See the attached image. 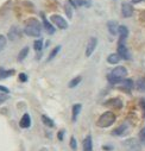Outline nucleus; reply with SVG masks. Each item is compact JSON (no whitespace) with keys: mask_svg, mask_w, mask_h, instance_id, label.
Masks as SVG:
<instances>
[{"mask_svg":"<svg viewBox=\"0 0 145 151\" xmlns=\"http://www.w3.org/2000/svg\"><path fill=\"white\" fill-rule=\"evenodd\" d=\"M121 85H123L124 88H126V89H128V91L133 88V81L130 80V79H124V80L121 81Z\"/></svg>","mask_w":145,"mask_h":151,"instance_id":"22","label":"nucleus"},{"mask_svg":"<svg viewBox=\"0 0 145 151\" xmlns=\"http://www.w3.org/2000/svg\"><path fill=\"white\" fill-rule=\"evenodd\" d=\"M0 92H5V93H9V89L4 86H0Z\"/></svg>","mask_w":145,"mask_h":151,"instance_id":"35","label":"nucleus"},{"mask_svg":"<svg viewBox=\"0 0 145 151\" xmlns=\"http://www.w3.org/2000/svg\"><path fill=\"white\" fill-rule=\"evenodd\" d=\"M19 81L20 82H26L27 81V75L24 74V73H20L19 74Z\"/></svg>","mask_w":145,"mask_h":151,"instance_id":"32","label":"nucleus"},{"mask_svg":"<svg viewBox=\"0 0 145 151\" xmlns=\"http://www.w3.org/2000/svg\"><path fill=\"white\" fill-rule=\"evenodd\" d=\"M29 47H25V48H23L22 50H20V52H19V55H18V61H23L27 55H29Z\"/></svg>","mask_w":145,"mask_h":151,"instance_id":"21","label":"nucleus"},{"mask_svg":"<svg viewBox=\"0 0 145 151\" xmlns=\"http://www.w3.org/2000/svg\"><path fill=\"white\" fill-rule=\"evenodd\" d=\"M126 131H127V125L126 124H123L119 127H117L112 133H113V136H123V134H125Z\"/></svg>","mask_w":145,"mask_h":151,"instance_id":"18","label":"nucleus"},{"mask_svg":"<svg viewBox=\"0 0 145 151\" xmlns=\"http://www.w3.org/2000/svg\"><path fill=\"white\" fill-rule=\"evenodd\" d=\"M71 3H70V0L65 4V6H64V10H65V13H67V17L69 18V19H71V17H72V7H71Z\"/></svg>","mask_w":145,"mask_h":151,"instance_id":"20","label":"nucleus"},{"mask_svg":"<svg viewBox=\"0 0 145 151\" xmlns=\"http://www.w3.org/2000/svg\"><path fill=\"white\" fill-rule=\"evenodd\" d=\"M19 37H20V31H19V29H18L17 26H12L11 30H10V32H9V38H10L11 41H17Z\"/></svg>","mask_w":145,"mask_h":151,"instance_id":"10","label":"nucleus"},{"mask_svg":"<svg viewBox=\"0 0 145 151\" xmlns=\"http://www.w3.org/2000/svg\"><path fill=\"white\" fill-rule=\"evenodd\" d=\"M118 33H119V37H120V41H125L127 38V36H128V29L125 25H119Z\"/></svg>","mask_w":145,"mask_h":151,"instance_id":"15","label":"nucleus"},{"mask_svg":"<svg viewBox=\"0 0 145 151\" xmlns=\"http://www.w3.org/2000/svg\"><path fill=\"white\" fill-rule=\"evenodd\" d=\"M107 27H108V31H110V33H111V35L116 36V35L118 33L119 25L117 24V22H114V20H110V22L107 23Z\"/></svg>","mask_w":145,"mask_h":151,"instance_id":"11","label":"nucleus"},{"mask_svg":"<svg viewBox=\"0 0 145 151\" xmlns=\"http://www.w3.org/2000/svg\"><path fill=\"white\" fill-rule=\"evenodd\" d=\"M116 122V114L111 111H107L105 113L99 117L98 122H96V125L99 127H102V129H106V127H110L111 125H113Z\"/></svg>","mask_w":145,"mask_h":151,"instance_id":"3","label":"nucleus"},{"mask_svg":"<svg viewBox=\"0 0 145 151\" xmlns=\"http://www.w3.org/2000/svg\"><path fill=\"white\" fill-rule=\"evenodd\" d=\"M118 54L123 60H128L130 58V54H128V50L125 45V41H119V43H118Z\"/></svg>","mask_w":145,"mask_h":151,"instance_id":"7","label":"nucleus"},{"mask_svg":"<svg viewBox=\"0 0 145 151\" xmlns=\"http://www.w3.org/2000/svg\"><path fill=\"white\" fill-rule=\"evenodd\" d=\"M120 60H121V57L119 56L118 52L117 54H111V55H108V57H107V62L110 64H117V63H119Z\"/></svg>","mask_w":145,"mask_h":151,"instance_id":"17","label":"nucleus"},{"mask_svg":"<svg viewBox=\"0 0 145 151\" xmlns=\"http://www.w3.org/2000/svg\"><path fill=\"white\" fill-rule=\"evenodd\" d=\"M141 0H132V3H140Z\"/></svg>","mask_w":145,"mask_h":151,"instance_id":"37","label":"nucleus"},{"mask_svg":"<svg viewBox=\"0 0 145 151\" xmlns=\"http://www.w3.org/2000/svg\"><path fill=\"white\" fill-rule=\"evenodd\" d=\"M103 149H105V150H112L113 147H112V146H103Z\"/></svg>","mask_w":145,"mask_h":151,"instance_id":"36","label":"nucleus"},{"mask_svg":"<svg viewBox=\"0 0 145 151\" xmlns=\"http://www.w3.org/2000/svg\"><path fill=\"white\" fill-rule=\"evenodd\" d=\"M82 109V105L81 104H75L74 106H72V114H71V119L72 122H76L79 114H80V112Z\"/></svg>","mask_w":145,"mask_h":151,"instance_id":"12","label":"nucleus"},{"mask_svg":"<svg viewBox=\"0 0 145 151\" xmlns=\"http://www.w3.org/2000/svg\"><path fill=\"white\" fill-rule=\"evenodd\" d=\"M42 18H43V26H44V29L47 30V32L49 33V35H54L55 33V27L51 25V23L50 22H48V19L42 14Z\"/></svg>","mask_w":145,"mask_h":151,"instance_id":"13","label":"nucleus"},{"mask_svg":"<svg viewBox=\"0 0 145 151\" xmlns=\"http://www.w3.org/2000/svg\"><path fill=\"white\" fill-rule=\"evenodd\" d=\"M83 151H93V140L92 136H87L83 139Z\"/></svg>","mask_w":145,"mask_h":151,"instance_id":"14","label":"nucleus"},{"mask_svg":"<svg viewBox=\"0 0 145 151\" xmlns=\"http://www.w3.org/2000/svg\"><path fill=\"white\" fill-rule=\"evenodd\" d=\"M13 73H14L13 70H5L4 68H0V80L6 79L7 76H10V75H12Z\"/></svg>","mask_w":145,"mask_h":151,"instance_id":"19","label":"nucleus"},{"mask_svg":"<svg viewBox=\"0 0 145 151\" xmlns=\"http://www.w3.org/2000/svg\"><path fill=\"white\" fill-rule=\"evenodd\" d=\"M33 48L36 51H41L43 49V41L42 40H37V41H34L33 43Z\"/></svg>","mask_w":145,"mask_h":151,"instance_id":"27","label":"nucleus"},{"mask_svg":"<svg viewBox=\"0 0 145 151\" xmlns=\"http://www.w3.org/2000/svg\"><path fill=\"white\" fill-rule=\"evenodd\" d=\"M9 99V93H5V92H0V105L4 104L6 100Z\"/></svg>","mask_w":145,"mask_h":151,"instance_id":"29","label":"nucleus"},{"mask_svg":"<svg viewBox=\"0 0 145 151\" xmlns=\"http://www.w3.org/2000/svg\"><path fill=\"white\" fill-rule=\"evenodd\" d=\"M82 78L81 76H76L75 79H72L70 82H69V88H75L76 86H79V83L81 82Z\"/></svg>","mask_w":145,"mask_h":151,"instance_id":"23","label":"nucleus"},{"mask_svg":"<svg viewBox=\"0 0 145 151\" xmlns=\"http://www.w3.org/2000/svg\"><path fill=\"white\" fill-rule=\"evenodd\" d=\"M124 145L127 149V151H140L141 150L140 143L136 138H130V139L125 140L124 142Z\"/></svg>","mask_w":145,"mask_h":151,"instance_id":"4","label":"nucleus"},{"mask_svg":"<svg viewBox=\"0 0 145 151\" xmlns=\"http://www.w3.org/2000/svg\"><path fill=\"white\" fill-rule=\"evenodd\" d=\"M139 137H140V140H141V142L145 144V127H144V129L140 131V134H139Z\"/></svg>","mask_w":145,"mask_h":151,"instance_id":"33","label":"nucleus"},{"mask_svg":"<svg viewBox=\"0 0 145 151\" xmlns=\"http://www.w3.org/2000/svg\"><path fill=\"white\" fill-rule=\"evenodd\" d=\"M105 105H106V106H112V107H116V108H121L123 102H121V100H119V99H111V100L106 101Z\"/></svg>","mask_w":145,"mask_h":151,"instance_id":"16","label":"nucleus"},{"mask_svg":"<svg viewBox=\"0 0 145 151\" xmlns=\"http://www.w3.org/2000/svg\"><path fill=\"white\" fill-rule=\"evenodd\" d=\"M71 4L72 6H82L85 5V1L83 0H71Z\"/></svg>","mask_w":145,"mask_h":151,"instance_id":"31","label":"nucleus"},{"mask_svg":"<svg viewBox=\"0 0 145 151\" xmlns=\"http://www.w3.org/2000/svg\"><path fill=\"white\" fill-rule=\"evenodd\" d=\"M50 20H51L58 29H61V30H65V29L68 27L67 20H65L63 17L58 16V14H52V16L50 17Z\"/></svg>","mask_w":145,"mask_h":151,"instance_id":"5","label":"nucleus"},{"mask_svg":"<svg viewBox=\"0 0 145 151\" xmlns=\"http://www.w3.org/2000/svg\"><path fill=\"white\" fill-rule=\"evenodd\" d=\"M7 44V40L4 35H0V51H3Z\"/></svg>","mask_w":145,"mask_h":151,"instance_id":"28","label":"nucleus"},{"mask_svg":"<svg viewBox=\"0 0 145 151\" xmlns=\"http://www.w3.org/2000/svg\"><path fill=\"white\" fill-rule=\"evenodd\" d=\"M70 147H71L72 150H74V151L78 149V143H76L75 137H71V138H70Z\"/></svg>","mask_w":145,"mask_h":151,"instance_id":"30","label":"nucleus"},{"mask_svg":"<svg viewBox=\"0 0 145 151\" xmlns=\"http://www.w3.org/2000/svg\"><path fill=\"white\" fill-rule=\"evenodd\" d=\"M24 32L27 36H30V37H39L41 33H42V25H41L39 20L38 19H34V18L29 19L26 22Z\"/></svg>","mask_w":145,"mask_h":151,"instance_id":"1","label":"nucleus"},{"mask_svg":"<svg viewBox=\"0 0 145 151\" xmlns=\"http://www.w3.org/2000/svg\"><path fill=\"white\" fill-rule=\"evenodd\" d=\"M96 45H98V38L96 37H90L86 48V57H90L93 55V52L96 49Z\"/></svg>","mask_w":145,"mask_h":151,"instance_id":"6","label":"nucleus"},{"mask_svg":"<svg viewBox=\"0 0 145 151\" xmlns=\"http://www.w3.org/2000/svg\"><path fill=\"white\" fill-rule=\"evenodd\" d=\"M63 136H64V131L62 130V131H60L58 133H57V137H58V139L60 140H63Z\"/></svg>","mask_w":145,"mask_h":151,"instance_id":"34","label":"nucleus"},{"mask_svg":"<svg viewBox=\"0 0 145 151\" xmlns=\"http://www.w3.org/2000/svg\"><path fill=\"white\" fill-rule=\"evenodd\" d=\"M127 75V69L123 65H119V67H116L110 74H108V81H110V83L112 85H117L119 82H121Z\"/></svg>","mask_w":145,"mask_h":151,"instance_id":"2","label":"nucleus"},{"mask_svg":"<svg viewBox=\"0 0 145 151\" xmlns=\"http://www.w3.org/2000/svg\"><path fill=\"white\" fill-rule=\"evenodd\" d=\"M60 50H61V45L55 47V48L52 49V51L50 52V55H49V57H48V61H51L52 58H55V57H56V55L60 52Z\"/></svg>","mask_w":145,"mask_h":151,"instance_id":"25","label":"nucleus"},{"mask_svg":"<svg viewBox=\"0 0 145 151\" xmlns=\"http://www.w3.org/2000/svg\"><path fill=\"white\" fill-rule=\"evenodd\" d=\"M137 89L139 92L145 93V79H139L137 81Z\"/></svg>","mask_w":145,"mask_h":151,"instance_id":"24","label":"nucleus"},{"mask_svg":"<svg viewBox=\"0 0 145 151\" xmlns=\"http://www.w3.org/2000/svg\"><path fill=\"white\" fill-rule=\"evenodd\" d=\"M121 14L125 18H128L133 14V6L128 3H123L121 4Z\"/></svg>","mask_w":145,"mask_h":151,"instance_id":"8","label":"nucleus"},{"mask_svg":"<svg viewBox=\"0 0 145 151\" xmlns=\"http://www.w3.org/2000/svg\"><path fill=\"white\" fill-rule=\"evenodd\" d=\"M19 125L22 129H29L31 126V117L29 113H25V114L22 117L20 122H19Z\"/></svg>","mask_w":145,"mask_h":151,"instance_id":"9","label":"nucleus"},{"mask_svg":"<svg viewBox=\"0 0 145 151\" xmlns=\"http://www.w3.org/2000/svg\"><path fill=\"white\" fill-rule=\"evenodd\" d=\"M42 122H43V124L44 125H47V126H49V127H54V122H52V119H50L49 117H47V116H42Z\"/></svg>","mask_w":145,"mask_h":151,"instance_id":"26","label":"nucleus"}]
</instances>
